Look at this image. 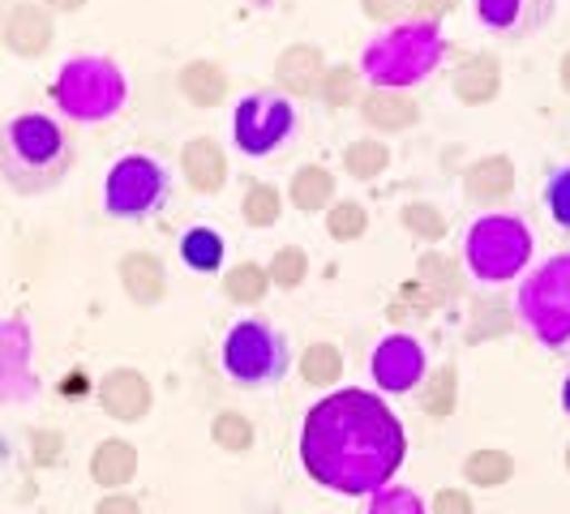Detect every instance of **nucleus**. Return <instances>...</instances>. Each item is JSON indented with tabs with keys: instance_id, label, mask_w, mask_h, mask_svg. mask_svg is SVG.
Returning a JSON list of instances; mask_svg holds the SVG:
<instances>
[{
	"instance_id": "obj_1",
	"label": "nucleus",
	"mask_w": 570,
	"mask_h": 514,
	"mask_svg": "<svg viewBox=\"0 0 570 514\" xmlns=\"http://www.w3.org/2000/svg\"><path fill=\"white\" fill-rule=\"evenodd\" d=\"M296 446L314 485L343 497H373L377 488L395 485L407 463V428L377 391L340 386L305 412Z\"/></svg>"
},
{
	"instance_id": "obj_2",
	"label": "nucleus",
	"mask_w": 570,
	"mask_h": 514,
	"mask_svg": "<svg viewBox=\"0 0 570 514\" xmlns=\"http://www.w3.org/2000/svg\"><path fill=\"white\" fill-rule=\"evenodd\" d=\"M78 164L73 134L48 112H18L0 125V180L22 194L39 198L52 194Z\"/></svg>"
},
{
	"instance_id": "obj_3",
	"label": "nucleus",
	"mask_w": 570,
	"mask_h": 514,
	"mask_svg": "<svg viewBox=\"0 0 570 514\" xmlns=\"http://www.w3.org/2000/svg\"><path fill=\"white\" fill-rule=\"evenodd\" d=\"M442 60H446L442 22L403 18V22L386 27L377 39L365 43L356 69H361V78H365L373 90H412V86L429 82Z\"/></svg>"
},
{
	"instance_id": "obj_4",
	"label": "nucleus",
	"mask_w": 570,
	"mask_h": 514,
	"mask_svg": "<svg viewBox=\"0 0 570 514\" xmlns=\"http://www.w3.org/2000/svg\"><path fill=\"white\" fill-rule=\"evenodd\" d=\"M52 103L73 125H104L125 112L129 103V78L112 57L78 52L57 69L52 78Z\"/></svg>"
},
{
	"instance_id": "obj_5",
	"label": "nucleus",
	"mask_w": 570,
	"mask_h": 514,
	"mask_svg": "<svg viewBox=\"0 0 570 514\" xmlns=\"http://www.w3.org/2000/svg\"><path fill=\"white\" fill-rule=\"evenodd\" d=\"M532 245L537 236L528 228L523 215H511V210H485L481 219L468 224V236H463V266L476 284L485 287H502L514 284L528 261H532Z\"/></svg>"
},
{
	"instance_id": "obj_6",
	"label": "nucleus",
	"mask_w": 570,
	"mask_h": 514,
	"mask_svg": "<svg viewBox=\"0 0 570 514\" xmlns=\"http://www.w3.org/2000/svg\"><path fill=\"white\" fill-rule=\"evenodd\" d=\"M514 317L523 335L544 352L570 356V249L544 257L537 270L523 275L514 296Z\"/></svg>"
},
{
	"instance_id": "obj_7",
	"label": "nucleus",
	"mask_w": 570,
	"mask_h": 514,
	"mask_svg": "<svg viewBox=\"0 0 570 514\" xmlns=\"http://www.w3.org/2000/svg\"><path fill=\"white\" fill-rule=\"evenodd\" d=\"M219 365H224L228 382H236V386H245V391H271V386H279L287 373H292V343L266 317H240L228 335H224Z\"/></svg>"
},
{
	"instance_id": "obj_8",
	"label": "nucleus",
	"mask_w": 570,
	"mask_h": 514,
	"mask_svg": "<svg viewBox=\"0 0 570 514\" xmlns=\"http://www.w3.org/2000/svg\"><path fill=\"white\" fill-rule=\"evenodd\" d=\"M171 201V171L155 155H120L104 176V210L125 224H142Z\"/></svg>"
},
{
	"instance_id": "obj_9",
	"label": "nucleus",
	"mask_w": 570,
	"mask_h": 514,
	"mask_svg": "<svg viewBox=\"0 0 570 514\" xmlns=\"http://www.w3.org/2000/svg\"><path fill=\"white\" fill-rule=\"evenodd\" d=\"M301 129V112L296 103L279 95L275 86L271 90H249L245 99H236L232 108V142L245 159H271L279 155Z\"/></svg>"
},
{
	"instance_id": "obj_10",
	"label": "nucleus",
	"mask_w": 570,
	"mask_h": 514,
	"mask_svg": "<svg viewBox=\"0 0 570 514\" xmlns=\"http://www.w3.org/2000/svg\"><path fill=\"white\" fill-rule=\"evenodd\" d=\"M370 377L373 391L386 399V395H412L421 391L429 377V352L425 343L416 339L412 330H391L382 335L370 356Z\"/></svg>"
},
{
	"instance_id": "obj_11",
	"label": "nucleus",
	"mask_w": 570,
	"mask_h": 514,
	"mask_svg": "<svg viewBox=\"0 0 570 514\" xmlns=\"http://www.w3.org/2000/svg\"><path fill=\"white\" fill-rule=\"evenodd\" d=\"M472 13L485 34L502 43H523L549 30L558 0H472Z\"/></svg>"
},
{
	"instance_id": "obj_12",
	"label": "nucleus",
	"mask_w": 570,
	"mask_h": 514,
	"mask_svg": "<svg viewBox=\"0 0 570 514\" xmlns=\"http://www.w3.org/2000/svg\"><path fill=\"white\" fill-rule=\"evenodd\" d=\"M99 407L120 425H138L155 407V391L138 369H108L99 377Z\"/></svg>"
},
{
	"instance_id": "obj_13",
	"label": "nucleus",
	"mask_w": 570,
	"mask_h": 514,
	"mask_svg": "<svg viewBox=\"0 0 570 514\" xmlns=\"http://www.w3.org/2000/svg\"><path fill=\"white\" fill-rule=\"evenodd\" d=\"M326 52L317 43H287L275 60V90L287 99H317L326 78Z\"/></svg>"
},
{
	"instance_id": "obj_14",
	"label": "nucleus",
	"mask_w": 570,
	"mask_h": 514,
	"mask_svg": "<svg viewBox=\"0 0 570 514\" xmlns=\"http://www.w3.org/2000/svg\"><path fill=\"white\" fill-rule=\"evenodd\" d=\"M180 176H185V185L202 194V198H215V194H224V185H228V150L215 142V138H189V142L180 146Z\"/></svg>"
},
{
	"instance_id": "obj_15",
	"label": "nucleus",
	"mask_w": 570,
	"mask_h": 514,
	"mask_svg": "<svg viewBox=\"0 0 570 514\" xmlns=\"http://www.w3.org/2000/svg\"><path fill=\"white\" fill-rule=\"evenodd\" d=\"M356 112L373 134H407L421 125V99L412 90H373L370 86Z\"/></svg>"
},
{
	"instance_id": "obj_16",
	"label": "nucleus",
	"mask_w": 570,
	"mask_h": 514,
	"mask_svg": "<svg viewBox=\"0 0 570 514\" xmlns=\"http://www.w3.org/2000/svg\"><path fill=\"white\" fill-rule=\"evenodd\" d=\"M514 194V159L511 155H481L472 168L463 171V201L493 210Z\"/></svg>"
},
{
	"instance_id": "obj_17",
	"label": "nucleus",
	"mask_w": 570,
	"mask_h": 514,
	"mask_svg": "<svg viewBox=\"0 0 570 514\" xmlns=\"http://www.w3.org/2000/svg\"><path fill=\"white\" fill-rule=\"evenodd\" d=\"M120 287L138 309H155L168 296V261L150 249H134L120 257Z\"/></svg>"
},
{
	"instance_id": "obj_18",
	"label": "nucleus",
	"mask_w": 570,
	"mask_h": 514,
	"mask_svg": "<svg viewBox=\"0 0 570 514\" xmlns=\"http://www.w3.org/2000/svg\"><path fill=\"white\" fill-rule=\"evenodd\" d=\"M176 90H180V99H185L189 108L210 112V108H224V103H228L232 78L219 60L202 57V60L180 65V73H176Z\"/></svg>"
},
{
	"instance_id": "obj_19",
	"label": "nucleus",
	"mask_w": 570,
	"mask_h": 514,
	"mask_svg": "<svg viewBox=\"0 0 570 514\" xmlns=\"http://www.w3.org/2000/svg\"><path fill=\"white\" fill-rule=\"evenodd\" d=\"M451 90L463 108H489L502 95V60L493 52H472L451 73Z\"/></svg>"
},
{
	"instance_id": "obj_20",
	"label": "nucleus",
	"mask_w": 570,
	"mask_h": 514,
	"mask_svg": "<svg viewBox=\"0 0 570 514\" xmlns=\"http://www.w3.org/2000/svg\"><path fill=\"white\" fill-rule=\"evenodd\" d=\"M134 476H138V446L125 437L99 442V451L90 455V481L108 493H120Z\"/></svg>"
},
{
	"instance_id": "obj_21",
	"label": "nucleus",
	"mask_w": 570,
	"mask_h": 514,
	"mask_svg": "<svg viewBox=\"0 0 570 514\" xmlns=\"http://www.w3.org/2000/svg\"><path fill=\"white\" fill-rule=\"evenodd\" d=\"M287 198L301 215H317V210H331L335 206V176L322 164H305V168L292 171L287 180Z\"/></svg>"
},
{
	"instance_id": "obj_22",
	"label": "nucleus",
	"mask_w": 570,
	"mask_h": 514,
	"mask_svg": "<svg viewBox=\"0 0 570 514\" xmlns=\"http://www.w3.org/2000/svg\"><path fill=\"white\" fill-rule=\"evenodd\" d=\"M4 43L13 52H22V57H39L52 43V18L43 9H35V4H22L4 27Z\"/></svg>"
},
{
	"instance_id": "obj_23",
	"label": "nucleus",
	"mask_w": 570,
	"mask_h": 514,
	"mask_svg": "<svg viewBox=\"0 0 570 514\" xmlns=\"http://www.w3.org/2000/svg\"><path fill=\"white\" fill-rule=\"evenodd\" d=\"M224 257H228V240L219 236L215 228H189L180 236V261L194 270V275H215V270H224Z\"/></svg>"
},
{
	"instance_id": "obj_24",
	"label": "nucleus",
	"mask_w": 570,
	"mask_h": 514,
	"mask_svg": "<svg viewBox=\"0 0 570 514\" xmlns=\"http://www.w3.org/2000/svg\"><path fill=\"white\" fill-rule=\"evenodd\" d=\"M416 284L425 287L438 305H446V300H459V296H463V270H459L455 257L425 254L416 261Z\"/></svg>"
},
{
	"instance_id": "obj_25",
	"label": "nucleus",
	"mask_w": 570,
	"mask_h": 514,
	"mask_svg": "<svg viewBox=\"0 0 570 514\" xmlns=\"http://www.w3.org/2000/svg\"><path fill=\"white\" fill-rule=\"evenodd\" d=\"M365 99V78L356 65H331L326 78H322V90H317V103L326 112H343V108H361Z\"/></svg>"
},
{
	"instance_id": "obj_26",
	"label": "nucleus",
	"mask_w": 570,
	"mask_h": 514,
	"mask_svg": "<svg viewBox=\"0 0 570 514\" xmlns=\"http://www.w3.org/2000/svg\"><path fill=\"white\" fill-rule=\"evenodd\" d=\"M386 168H391V146L382 142V138H356V142L343 146V171H347L352 180L370 185V180H377Z\"/></svg>"
},
{
	"instance_id": "obj_27",
	"label": "nucleus",
	"mask_w": 570,
	"mask_h": 514,
	"mask_svg": "<svg viewBox=\"0 0 570 514\" xmlns=\"http://www.w3.org/2000/svg\"><path fill=\"white\" fill-rule=\"evenodd\" d=\"M463 476H468V485L476 488H502L514 481V455L507 451H472V455L463 458Z\"/></svg>"
},
{
	"instance_id": "obj_28",
	"label": "nucleus",
	"mask_w": 570,
	"mask_h": 514,
	"mask_svg": "<svg viewBox=\"0 0 570 514\" xmlns=\"http://www.w3.org/2000/svg\"><path fill=\"white\" fill-rule=\"evenodd\" d=\"M266 291H271V275L262 261H236L224 275V296L232 305H262Z\"/></svg>"
},
{
	"instance_id": "obj_29",
	"label": "nucleus",
	"mask_w": 570,
	"mask_h": 514,
	"mask_svg": "<svg viewBox=\"0 0 570 514\" xmlns=\"http://www.w3.org/2000/svg\"><path fill=\"white\" fill-rule=\"evenodd\" d=\"M279 215H284V194H279V185L254 180V185L245 189V201H240V219H245L249 228H275Z\"/></svg>"
},
{
	"instance_id": "obj_30",
	"label": "nucleus",
	"mask_w": 570,
	"mask_h": 514,
	"mask_svg": "<svg viewBox=\"0 0 570 514\" xmlns=\"http://www.w3.org/2000/svg\"><path fill=\"white\" fill-rule=\"evenodd\" d=\"M301 377H305L314 391H331L343 377V352L335 343H309L305 356H301Z\"/></svg>"
},
{
	"instance_id": "obj_31",
	"label": "nucleus",
	"mask_w": 570,
	"mask_h": 514,
	"mask_svg": "<svg viewBox=\"0 0 570 514\" xmlns=\"http://www.w3.org/2000/svg\"><path fill=\"white\" fill-rule=\"evenodd\" d=\"M459 403V373L455 365H442L438 373H429L421 386V412L433 421H446Z\"/></svg>"
},
{
	"instance_id": "obj_32",
	"label": "nucleus",
	"mask_w": 570,
	"mask_h": 514,
	"mask_svg": "<svg viewBox=\"0 0 570 514\" xmlns=\"http://www.w3.org/2000/svg\"><path fill=\"white\" fill-rule=\"evenodd\" d=\"M210 442H215L219 451H228V455H249L257 442L254 421L240 416V412H219V416L210 421Z\"/></svg>"
},
{
	"instance_id": "obj_33",
	"label": "nucleus",
	"mask_w": 570,
	"mask_h": 514,
	"mask_svg": "<svg viewBox=\"0 0 570 514\" xmlns=\"http://www.w3.org/2000/svg\"><path fill=\"white\" fill-rule=\"evenodd\" d=\"M400 224L412 231L416 240H425V245H442L446 231H451V219H446L433 201H407L400 210Z\"/></svg>"
},
{
	"instance_id": "obj_34",
	"label": "nucleus",
	"mask_w": 570,
	"mask_h": 514,
	"mask_svg": "<svg viewBox=\"0 0 570 514\" xmlns=\"http://www.w3.org/2000/svg\"><path fill=\"white\" fill-rule=\"evenodd\" d=\"M266 275H271V287L296 291V287L309 279V254L301 245H284L279 254L266 261Z\"/></svg>"
},
{
	"instance_id": "obj_35",
	"label": "nucleus",
	"mask_w": 570,
	"mask_h": 514,
	"mask_svg": "<svg viewBox=\"0 0 570 514\" xmlns=\"http://www.w3.org/2000/svg\"><path fill=\"white\" fill-rule=\"evenodd\" d=\"M365 231H370V210H365L361 201H335V206L326 210V236H331V240L352 245V240H361Z\"/></svg>"
},
{
	"instance_id": "obj_36",
	"label": "nucleus",
	"mask_w": 570,
	"mask_h": 514,
	"mask_svg": "<svg viewBox=\"0 0 570 514\" xmlns=\"http://www.w3.org/2000/svg\"><path fill=\"white\" fill-rule=\"evenodd\" d=\"M365 514H429L425 497L407 485H386L370 497V511Z\"/></svg>"
},
{
	"instance_id": "obj_37",
	"label": "nucleus",
	"mask_w": 570,
	"mask_h": 514,
	"mask_svg": "<svg viewBox=\"0 0 570 514\" xmlns=\"http://www.w3.org/2000/svg\"><path fill=\"white\" fill-rule=\"evenodd\" d=\"M544 206H549V219L562 231H570V164L549 171V180H544Z\"/></svg>"
},
{
	"instance_id": "obj_38",
	"label": "nucleus",
	"mask_w": 570,
	"mask_h": 514,
	"mask_svg": "<svg viewBox=\"0 0 570 514\" xmlns=\"http://www.w3.org/2000/svg\"><path fill=\"white\" fill-rule=\"evenodd\" d=\"M438 309V300L429 296L425 287L421 284H407V287H400V296H395V305H391V317L400 322V317H429Z\"/></svg>"
},
{
	"instance_id": "obj_39",
	"label": "nucleus",
	"mask_w": 570,
	"mask_h": 514,
	"mask_svg": "<svg viewBox=\"0 0 570 514\" xmlns=\"http://www.w3.org/2000/svg\"><path fill=\"white\" fill-rule=\"evenodd\" d=\"M407 9H412V0H361V13L377 22V27H395L407 18Z\"/></svg>"
},
{
	"instance_id": "obj_40",
	"label": "nucleus",
	"mask_w": 570,
	"mask_h": 514,
	"mask_svg": "<svg viewBox=\"0 0 570 514\" xmlns=\"http://www.w3.org/2000/svg\"><path fill=\"white\" fill-rule=\"evenodd\" d=\"M429 514H476V506H472L468 488H442V493H433Z\"/></svg>"
},
{
	"instance_id": "obj_41",
	"label": "nucleus",
	"mask_w": 570,
	"mask_h": 514,
	"mask_svg": "<svg viewBox=\"0 0 570 514\" xmlns=\"http://www.w3.org/2000/svg\"><path fill=\"white\" fill-rule=\"evenodd\" d=\"M463 0H412V9H416V18H425V22H442V18H451Z\"/></svg>"
},
{
	"instance_id": "obj_42",
	"label": "nucleus",
	"mask_w": 570,
	"mask_h": 514,
	"mask_svg": "<svg viewBox=\"0 0 570 514\" xmlns=\"http://www.w3.org/2000/svg\"><path fill=\"white\" fill-rule=\"evenodd\" d=\"M95 514H142V506H138V497H129V493L120 488V493H108V497L95 506Z\"/></svg>"
},
{
	"instance_id": "obj_43",
	"label": "nucleus",
	"mask_w": 570,
	"mask_h": 514,
	"mask_svg": "<svg viewBox=\"0 0 570 514\" xmlns=\"http://www.w3.org/2000/svg\"><path fill=\"white\" fill-rule=\"evenodd\" d=\"M558 86L570 95V48L562 52V60H558Z\"/></svg>"
},
{
	"instance_id": "obj_44",
	"label": "nucleus",
	"mask_w": 570,
	"mask_h": 514,
	"mask_svg": "<svg viewBox=\"0 0 570 514\" xmlns=\"http://www.w3.org/2000/svg\"><path fill=\"white\" fill-rule=\"evenodd\" d=\"M52 9H60V13H73V9H82L86 0H48Z\"/></svg>"
},
{
	"instance_id": "obj_45",
	"label": "nucleus",
	"mask_w": 570,
	"mask_h": 514,
	"mask_svg": "<svg viewBox=\"0 0 570 514\" xmlns=\"http://www.w3.org/2000/svg\"><path fill=\"white\" fill-rule=\"evenodd\" d=\"M562 412L570 416V373L562 377Z\"/></svg>"
},
{
	"instance_id": "obj_46",
	"label": "nucleus",
	"mask_w": 570,
	"mask_h": 514,
	"mask_svg": "<svg viewBox=\"0 0 570 514\" xmlns=\"http://www.w3.org/2000/svg\"><path fill=\"white\" fill-rule=\"evenodd\" d=\"M567 472H570V446H567Z\"/></svg>"
}]
</instances>
